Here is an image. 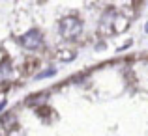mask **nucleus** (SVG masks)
I'll return each instance as SVG.
<instances>
[{"label": "nucleus", "instance_id": "1", "mask_svg": "<svg viewBox=\"0 0 148 136\" xmlns=\"http://www.w3.org/2000/svg\"><path fill=\"white\" fill-rule=\"evenodd\" d=\"M58 30H60V36L64 39H75L83 32V22L77 17H73V15H68V17H64L58 22Z\"/></svg>", "mask_w": 148, "mask_h": 136}, {"label": "nucleus", "instance_id": "2", "mask_svg": "<svg viewBox=\"0 0 148 136\" xmlns=\"http://www.w3.org/2000/svg\"><path fill=\"white\" fill-rule=\"evenodd\" d=\"M19 43H21L25 49H28V50H36V49H40L41 45H43V36H41V32L40 30H30V32H26L25 36L19 39Z\"/></svg>", "mask_w": 148, "mask_h": 136}, {"label": "nucleus", "instance_id": "3", "mask_svg": "<svg viewBox=\"0 0 148 136\" xmlns=\"http://www.w3.org/2000/svg\"><path fill=\"white\" fill-rule=\"evenodd\" d=\"M0 123L4 125V129H11V127L17 125V119H15L13 114H6L4 118H0Z\"/></svg>", "mask_w": 148, "mask_h": 136}, {"label": "nucleus", "instance_id": "4", "mask_svg": "<svg viewBox=\"0 0 148 136\" xmlns=\"http://www.w3.org/2000/svg\"><path fill=\"white\" fill-rule=\"evenodd\" d=\"M8 76H10V64L4 62V64H0V80L8 78Z\"/></svg>", "mask_w": 148, "mask_h": 136}, {"label": "nucleus", "instance_id": "5", "mask_svg": "<svg viewBox=\"0 0 148 136\" xmlns=\"http://www.w3.org/2000/svg\"><path fill=\"white\" fill-rule=\"evenodd\" d=\"M6 106V103H0V112H2V108Z\"/></svg>", "mask_w": 148, "mask_h": 136}, {"label": "nucleus", "instance_id": "6", "mask_svg": "<svg viewBox=\"0 0 148 136\" xmlns=\"http://www.w3.org/2000/svg\"><path fill=\"white\" fill-rule=\"evenodd\" d=\"M145 30H146V34H148V22H146V26H145Z\"/></svg>", "mask_w": 148, "mask_h": 136}]
</instances>
